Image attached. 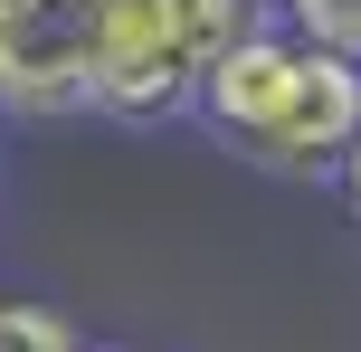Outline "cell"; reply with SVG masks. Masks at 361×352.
Listing matches in <instances>:
<instances>
[{
  "instance_id": "1",
  "label": "cell",
  "mask_w": 361,
  "mask_h": 352,
  "mask_svg": "<svg viewBox=\"0 0 361 352\" xmlns=\"http://www.w3.org/2000/svg\"><path fill=\"white\" fill-rule=\"evenodd\" d=\"M200 124L219 133L228 152L267 171H295V181H324L343 162V143L361 133V67L314 38H295L286 19H257L209 76H200Z\"/></svg>"
},
{
  "instance_id": "2",
  "label": "cell",
  "mask_w": 361,
  "mask_h": 352,
  "mask_svg": "<svg viewBox=\"0 0 361 352\" xmlns=\"http://www.w3.org/2000/svg\"><path fill=\"white\" fill-rule=\"evenodd\" d=\"M267 19V0H105L86 57V114L171 124L200 105V76Z\"/></svg>"
},
{
  "instance_id": "3",
  "label": "cell",
  "mask_w": 361,
  "mask_h": 352,
  "mask_svg": "<svg viewBox=\"0 0 361 352\" xmlns=\"http://www.w3.org/2000/svg\"><path fill=\"white\" fill-rule=\"evenodd\" d=\"M105 0H0V105L10 114H76Z\"/></svg>"
},
{
  "instance_id": "4",
  "label": "cell",
  "mask_w": 361,
  "mask_h": 352,
  "mask_svg": "<svg viewBox=\"0 0 361 352\" xmlns=\"http://www.w3.org/2000/svg\"><path fill=\"white\" fill-rule=\"evenodd\" d=\"M267 10L286 19L295 38H314V48H333V57L361 67V0H267Z\"/></svg>"
},
{
  "instance_id": "5",
  "label": "cell",
  "mask_w": 361,
  "mask_h": 352,
  "mask_svg": "<svg viewBox=\"0 0 361 352\" xmlns=\"http://www.w3.org/2000/svg\"><path fill=\"white\" fill-rule=\"evenodd\" d=\"M0 352H86L67 334V324L48 315V305H29V296H0Z\"/></svg>"
},
{
  "instance_id": "6",
  "label": "cell",
  "mask_w": 361,
  "mask_h": 352,
  "mask_svg": "<svg viewBox=\"0 0 361 352\" xmlns=\"http://www.w3.org/2000/svg\"><path fill=\"white\" fill-rule=\"evenodd\" d=\"M333 181H343V210H352V229H361V133L343 143V162H333Z\"/></svg>"
}]
</instances>
